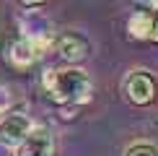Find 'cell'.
<instances>
[{
  "mask_svg": "<svg viewBox=\"0 0 158 156\" xmlns=\"http://www.w3.org/2000/svg\"><path fill=\"white\" fill-rule=\"evenodd\" d=\"M42 89L60 107H83L91 99V78L81 68H52L42 76Z\"/></svg>",
  "mask_w": 158,
  "mask_h": 156,
  "instance_id": "6da1fadb",
  "label": "cell"
},
{
  "mask_svg": "<svg viewBox=\"0 0 158 156\" xmlns=\"http://www.w3.org/2000/svg\"><path fill=\"white\" fill-rule=\"evenodd\" d=\"M122 91L127 96V102L137 104V107H145V104H153L158 96V81L148 70H132V73L124 76Z\"/></svg>",
  "mask_w": 158,
  "mask_h": 156,
  "instance_id": "7a4b0ae2",
  "label": "cell"
},
{
  "mask_svg": "<svg viewBox=\"0 0 158 156\" xmlns=\"http://www.w3.org/2000/svg\"><path fill=\"white\" fill-rule=\"evenodd\" d=\"M34 130L31 117L26 112H5L0 117V146L5 148H18Z\"/></svg>",
  "mask_w": 158,
  "mask_h": 156,
  "instance_id": "3957f363",
  "label": "cell"
},
{
  "mask_svg": "<svg viewBox=\"0 0 158 156\" xmlns=\"http://www.w3.org/2000/svg\"><path fill=\"white\" fill-rule=\"evenodd\" d=\"M16 156H55V135L49 128H34L21 146L16 148Z\"/></svg>",
  "mask_w": 158,
  "mask_h": 156,
  "instance_id": "277c9868",
  "label": "cell"
},
{
  "mask_svg": "<svg viewBox=\"0 0 158 156\" xmlns=\"http://www.w3.org/2000/svg\"><path fill=\"white\" fill-rule=\"evenodd\" d=\"M55 52L62 57L65 63H81L91 55V42L75 31H68V34L57 37V44H55Z\"/></svg>",
  "mask_w": 158,
  "mask_h": 156,
  "instance_id": "5b68a950",
  "label": "cell"
},
{
  "mask_svg": "<svg viewBox=\"0 0 158 156\" xmlns=\"http://www.w3.org/2000/svg\"><path fill=\"white\" fill-rule=\"evenodd\" d=\"M18 26H21V31H23L21 37H29V39H49V37H55V31H52V21L44 16V13H39V11L21 13Z\"/></svg>",
  "mask_w": 158,
  "mask_h": 156,
  "instance_id": "8992f818",
  "label": "cell"
},
{
  "mask_svg": "<svg viewBox=\"0 0 158 156\" xmlns=\"http://www.w3.org/2000/svg\"><path fill=\"white\" fill-rule=\"evenodd\" d=\"M156 11H135L127 21V34L132 39H153L156 37Z\"/></svg>",
  "mask_w": 158,
  "mask_h": 156,
  "instance_id": "52a82bcc",
  "label": "cell"
},
{
  "mask_svg": "<svg viewBox=\"0 0 158 156\" xmlns=\"http://www.w3.org/2000/svg\"><path fill=\"white\" fill-rule=\"evenodd\" d=\"M124 156H158V146L150 141H135L124 148Z\"/></svg>",
  "mask_w": 158,
  "mask_h": 156,
  "instance_id": "ba28073f",
  "label": "cell"
},
{
  "mask_svg": "<svg viewBox=\"0 0 158 156\" xmlns=\"http://www.w3.org/2000/svg\"><path fill=\"white\" fill-rule=\"evenodd\" d=\"M10 102H13V94H10V89L5 86V83H0V115H3L5 109L10 107Z\"/></svg>",
  "mask_w": 158,
  "mask_h": 156,
  "instance_id": "9c48e42d",
  "label": "cell"
},
{
  "mask_svg": "<svg viewBox=\"0 0 158 156\" xmlns=\"http://www.w3.org/2000/svg\"><path fill=\"white\" fill-rule=\"evenodd\" d=\"M135 5H140V8H145V11H156L158 8V0H132Z\"/></svg>",
  "mask_w": 158,
  "mask_h": 156,
  "instance_id": "30bf717a",
  "label": "cell"
},
{
  "mask_svg": "<svg viewBox=\"0 0 158 156\" xmlns=\"http://www.w3.org/2000/svg\"><path fill=\"white\" fill-rule=\"evenodd\" d=\"M21 3L26 8H34V5H42V3H47V0H21Z\"/></svg>",
  "mask_w": 158,
  "mask_h": 156,
  "instance_id": "8fae6325",
  "label": "cell"
},
{
  "mask_svg": "<svg viewBox=\"0 0 158 156\" xmlns=\"http://www.w3.org/2000/svg\"><path fill=\"white\" fill-rule=\"evenodd\" d=\"M153 39H158V18H156V37Z\"/></svg>",
  "mask_w": 158,
  "mask_h": 156,
  "instance_id": "7c38bea8",
  "label": "cell"
}]
</instances>
